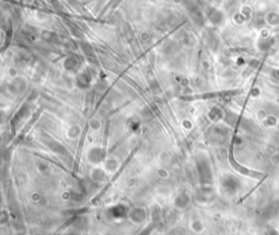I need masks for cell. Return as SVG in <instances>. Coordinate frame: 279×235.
<instances>
[{
	"label": "cell",
	"instance_id": "obj_1",
	"mask_svg": "<svg viewBox=\"0 0 279 235\" xmlns=\"http://www.w3.org/2000/svg\"><path fill=\"white\" fill-rule=\"evenodd\" d=\"M273 162H274V164H279V153H277V154H275V155H273Z\"/></svg>",
	"mask_w": 279,
	"mask_h": 235
}]
</instances>
